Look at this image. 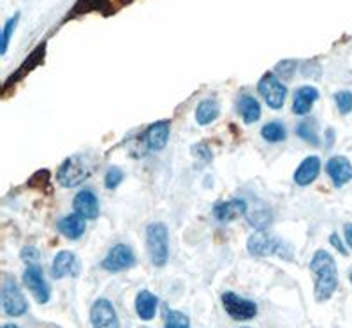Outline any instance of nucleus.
<instances>
[{"label":"nucleus","instance_id":"1","mask_svg":"<svg viewBox=\"0 0 352 328\" xmlns=\"http://www.w3.org/2000/svg\"><path fill=\"white\" fill-rule=\"evenodd\" d=\"M310 272L314 274V280H316V289H314L316 300L328 302L338 288V272H336V263L331 254L324 249L316 251L310 261Z\"/></svg>","mask_w":352,"mask_h":328},{"label":"nucleus","instance_id":"2","mask_svg":"<svg viewBox=\"0 0 352 328\" xmlns=\"http://www.w3.org/2000/svg\"><path fill=\"white\" fill-rule=\"evenodd\" d=\"M94 172V161H90V156L85 154H76L71 156L60 164V168L56 172V181L62 187H76L83 184L88 176Z\"/></svg>","mask_w":352,"mask_h":328},{"label":"nucleus","instance_id":"3","mask_svg":"<svg viewBox=\"0 0 352 328\" xmlns=\"http://www.w3.org/2000/svg\"><path fill=\"white\" fill-rule=\"evenodd\" d=\"M247 251L256 258H268V256H282L291 258V249L284 242L278 240L276 236L270 235L264 229H257L256 233L248 236Z\"/></svg>","mask_w":352,"mask_h":328},{"label":"nucleus","instance_id":"4","mask_svg":"<svg viewBox=\"0 0 352 328\" xmlns=\"http://www.w3.org/2000/svg\"><path fill=\"white\" fill-rule=\"evenodd\" d=\"M146 251L155 267H164L169 258V235L162 223H152L146 228Z\"/></svg>","mask_w":352,"mask_h":328},{"label":"nucleus","instance_id":"5","mask_svg":"<svg viewBox=\"0 0 352 328\" xmlns=\"http://www.w3.org/2000/svg\"><path fill=\"white\" fill-rule=\"evenodd\" d=\"M2 311L11 318L23 316L28 311V304L25 300L23 293L18 288L16 280L12 277H6L4 286H2Z\"/></svg>","mask_w":352,"mask_h":328},{"label":"nucleus","instance_id":"6","mask_svg":"<svg viewBox=\"0 0 352 328\" xmlns=\"http://www.w3.org/2000/svg\"><path fill=\"white\" fill-rule=\"evenodd\" d=\"M257 90L272 110H280L287 97V88L273 72H266L257 83Z\"/></svg>","mask_w":352,"mask_h":328},{"label":"nucleus","instance_id":"7","mask_svg":"<svg viewBox=\"0 0 352 328\" xmlns=\"http://www.w3.org/2000/svg\"><path fill=\"white\" fill-rule=\"evenodd\" d=\"M222 305H224L226 312H228L229 316L236 321H247L257 316L256 302L243 298V296L236 295V293L232 291H226L222 295Z\"/></svg>","mask_w":352,"mask_h":328},{"label":"nucleus","instance_id":"8","mask_svg":"<svg viewBox=\"0 0 352 328\" xmlns=\"http://www.w3.org/2000/svg\"><path fill=\"white\" fill-rule=\"evenodd\" d=\"M136 265V256L129 245L125 244H116L109 249L108 256L102 260V268L108 270V272H122V270H127V268L134 267Z\"/></svg>","mask_w":352,"mask_h":328},{"label":"nucleus","instance_id":"9","mask_svg":"<svg viewBox=\"0 0 352 328\" xmlns=\"http://www.w3.org/2000/svg\"><path fill=\"white\" fill-rule=\"evenodd\" d=\"M23 283L32 295L36 296L39 304H46L52 296V291H50V286L46 283L43 276V270H41L37 265H28V268L23 274Z\"/></svg>","mask_w":352,"mask_h":328},{"label":"nucleus","instance_id":"10","mask_svg":"<svg viewBox=\"0 0 352 328\" xmlns=\"http://www.w3.org/2000/svg\"><path fill=\"white\" fill-rule=\"evenodd\" d=\"M90 321H92L94 327L102 328H111L120 325L115 307H113V304L108 298H97L94 302L92 309H90Z\"/></svg>","mask_w":352,"mask_h":328},{"label":"nucleus","instance_id":"11","mask_svg":"<svg viewBox=\"0 0 352 328\" xmlns=\"http://www.w3.org/2000/svg\"><path fill=\"white\" fill-rule=\"evenodd\" d=\"M326 172H328L329 178L336 189L344 187L347 182L352 181V164L344 156L331 157L326 164Z\"/></svg>","mask_w":352,"mask_h":328},{"label":"nucleus","instance_id":"12","mask_svg":"<svg viewBox=\"0 0 352 328\" xmlns=\"http://www.w3.org/2000/svg\"><path fill=\"white\" fill-rule=\"evenodd\" d=\"M52 274L55 279H64V277H76L80 274V261L76 254L71 251H60L53 258Z\"/></svg>","mask_w":352,"mask_h":328},{"label":"nucleus","instance_id":"13","mask_svg":"<svg viewBox=\"0 0 352 328\" xmlns=\"http://www.w3.org/2000/svg\"><path fill=\"white\" fill-rule=\"evenodd\" d=\"M72 207H74V212H78L80 216H83L85 219H97L99 217V200H97L96 192L90 191V189H83L74 196L72 201Z\"/></svg>","mask_w":352,"mask_h":328},{"label":"nucleus","instance_id":"14","mask_svg":"<svg viewBox=\"0 0 352 328\" xmlns=\"http://www.w3.org/2000/svg\"><path fill=\"white\" fill-rule=\"evenodd\" d=\"M245 214H247V201L238 200V198L229 201H217L213 207V216L219 223H231Z\"/></svg>","mask_w":352,"mask_h":328},{"label":"nucleus","instance_id":"15","mask_svg":"<svg viewBox=\"0 0 352 328\" xmlns=\"http://www.w3.org/2000/svg\"><path fill=\"white\" fill-rule=\"evenodd\" d=\"M169 140V122L168 121H159L155 124L150 125L144 132V141L148 145L152 152H160L162 148L168 145Z\"/></svg>","mask_w":352,"mask_h":328},{"label":"nucleus","instance_id":"16","mask_svg":"<svg viewBox=\"0 0 352 328\" xmlns=\"http://www.w3.org/2000/svg\"><path fill=\"white\" fill-rule=\"evenodd\" d=\"M56 228L65 238L69 240H78L81 238L87 229V223H85V217L80 216V214H71V216H65L62 217L58 223H56Z\"/></svg>","mask_w":352,"mask_h":328},{"label":"nucleus","instance_id":"17","mask_svg":"<svg viewBox=\"0 0 352 328\" xmlns=\"http://www.w3.org/2000/svg\"><path fill=\"white\" fill-rule=\"evenodd\" d=\"M320 172V159L317 156H310L307 159H303V163L298 166V170L294 172V182H296L300 187H307V185L312 184L319 176Z\"/></svg>","mask_w":352,"mask_h":328},{"label":"nucleus","instance_id":"18","mask_svg":"<svg viewBox=\"0 0 352 328\" xmlns=\"http://www.w3.org/2000/svg\"><path fill=\"white\" fill-rule=\"evenodd\" d=\"M319 99V90L316 87H301L294 94V104H292V112L296 115H307L312 110L314 103Z\"/></svg>","mask_w":352,"mask_h":328},{"label":"nucleus","instance_id":"19","mask_svg":"<svg viewBox=\"0 0 352 328\" xmlns=\"http://www.w3.org/2000/svg\"><path fill=\"white\" fill-rule=\"evenodd\" d=\"M157 307H159V298H157L153 293H150L148 289H143V291L138 293L136 296V312L138 316L144 321H150L155 316Z\"/></svg>","mask_w":352,"mask_h":328},{"label":"nucleus","instance_id":"20","mask_svg":"<svg viewBox=\"0 0 352 328\" xmlns=\"http://www.w3.org/2000/svg\"><path fill=\"white\" fill-rule=\"evenodd\" d=\"M238 112H240L245 124H254V122H257L261 119V104L257 103V99L254 96L245 94L238 101Z\"/></svg>","mask_w":352,"mask_h":328},{"label":"nucleus","instance_id":"21","mask_svg":"<svg viewBox=\"0 0 352 328\" xmlns=\"http://www.w3.org/2000/svg\"><path fill=\"white\" fill-rule=\"evenodd\" d=\"M220 106L215 99L201 101L196 110V122L199 125H208L219 119Z\"/></svg>","mask_w":352,"mask_h":328},{"label":"nucleus","instance_id":"22","mask_svg":"<svg viewBox=\"0 0 352 328\" xmlns=\"http://www.w3.org/2000/svg\"><path fill=\"white\" fill-rule=\"evenodd\" d=\"M261 136L268 143H280L287 138V131H285V125L282 122H268L261 129Z\"/></svg>","mask_w":352,"mask_h":328},{"label":"nucleus","instance_id":"23","mask_svg":"<svg viewBox=\"0 0 352 328\" xmlns=\"http://www.w3.org/2000/svg\"><path fill=\"white\" fill-rule=\"evenodd\" d=\"M296 132H298V136H300L301 140L307 141V143L314 145V147L319 145V134H317V127L314 121L300 122L296 127Z\"/></svg>","mask_w":352,"mask_h":328},{"label":"nucleus","instance_id":"24","mask_svg":"<svg viewBox=\"0 0 352 328\" xmlns=\"http://www.w3.org/2000/svg\"><path fill=\"white\" fill-rule=\"evenodd\" d=\"M164 325L169 328H187L190 325L188 318L184 312L173 311V309H164Z\"/></svg>","mask_w":352,"mask_h":328},{"label":"nucleus","instance_id":"25","mask_svg":"<svg viewBox=\"0 0 352 328\" xmlns=\"http://www.w3.org/2000/svg\"><path fill=\"white\" fill-rule=\"evenodd\" d=\"M20 17H21L20 12H16V14L9 18L8 23L4 25V30H2V46H0V53H2V55H6V52H8L9 43H11L12 34H14V30H16V25H18V20H20Z\"/></svg>","mask_w":352,"mask_h":328},{"label":"nucleus","instance_id":"26","mask_svg":"<svg viewBox=\"0 0 352 328\" xmlns=\"http://www.w3.org/2000/svg\"><path fill=\"white\" fill-rule=\"evenodd\" d=\"M248 223H250V225H252L256 229L268 228L270 223H272V217H270L268 208L259 207L257 210H254V212L250 214V217H248Z\"/></svg>","mask_w":352,"mask_h":328},{"label":"nucleus","instance_id":"27","mask_svg":"<svg viewBox=\"0 0 352 328\" xmlns=\"http://www.w3.org/2000/svg\"><path fill=\"white\" fill-rule=\"evenodd\" d=\"M335 103L336 108L342 115H349L352 112V92L349 90H342V92L335 94Z\"/></svg>","mask_w":352,"mask_h":328},{"label":"nucleus","instance_id":"28","mask_svg":"<svg viewBox=\"0 0 352 328\" xmlns=\"http://www.w3.org/2000/svg\"><path fill=\"white\" fill-rule=\"evenodd\" d=\"M124 172H122L120 168H116V166H113V168H109L108 170V173H106V176H104V185L108 189H116L118 187V185L122 184V182H124Z\"/></svg>","mask_w":352,"mask_h":328},{"label":"nucleus","instance_id":"29","mask_svg":"<svg viewBox=\"0 0 352 328\" xmlns=\"http://www.w3.org/2000/svg\"><path fill=\"white\" fill-rule=\"evenodd\" d=\"M21 260L28 265H36L37 260H39V251L36 247H32V245H28V247H25L21 251Z\"/></svg>","mask_w":352,"mask_h":328},{"label":"nucleus","instance_id":"30","mask_svg":"<svg viewBox=\"0 0 352 328\" xmlns=\"http://www.w3.org/2000/svg\"><path fill=\"white\" fill-rule=\"evenodd\" d=\"M294 69H296V62L294 61H284L282 64L276 65V71L280 72L284 78H291V74Z\"/></svg>","mask_w":352,"mask_h":328},{"label":"nucleus","instance_id":"31","mask_svg":"<svg viewBox=\"0 0 352 328\" xmlns=\"http://www.w3.org/2000/svg\"><path fill=\"white\" fill-rule=\"evenodd\" d=\"M329 242H331L333 247H335L336 251L340 252V254H344V256H347V249L344 247V244H342V240H340V236L336 235V233H333V235L329 236Z\"/></svg>","mask_w":352,"mask_h":328},{"label":"nucleus","instance_id":"32","mask_svg":"<svg viewBox=\"0 0 352 328\" xmlns=\"http://www.w3.org/2000/svg\"><path fill=\"white\" fill-rule=\"evenodd\" d=\"M344 233H345V240H347L349 247L352 249V225H351V223H349V225H345Z\"/></svg>","mask_w":352,"mask_h":328},{"label":"nucleus","instance_id":"33","mask_svg":"<svg viewBox=\"0 0 352 328\" xmlns=\"http://www.w3.org/2000/svg\"><path fill=\"white\" fill-rule=\"evenodd\" d=\"M351 283H352V272H351Z\"/></svg>","mask_w":352,"mask_h":328}]
</instances>
